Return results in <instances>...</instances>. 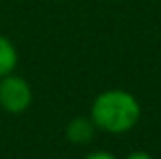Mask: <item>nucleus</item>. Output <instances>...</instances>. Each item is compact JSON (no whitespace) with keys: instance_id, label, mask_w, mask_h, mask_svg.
<instances>
[{"instance_id":"20e7f679","label":"nucleus","mask_w":161,"mask_h":159,"mask_svg":"<svg viewBox=\"0 0 161 159\" xmlns=\"http://www.w3.org/2000/svg\"><path fill=\"white\" fill-rule=\"evenodd\" d=\"M19 65V51L6 35H0V78L12 74Z\"/></svg>"},{"instance_id":"39448f33","label":"nucleus","mask_w":161,"mask_h":159,"mask_svg":"<svg viewBox=\"0 0 161 159\" xmlns=\"http://www.w3.org/2000/svg\"><path fill=\"white\" fill-rule=\"evenodd\" d=\"M84 159H118L112 151H104V149H98V151H92L88 153Z\"/></svg>"},{"instance_id":"f257e3e1","label":"nucleus","mask_w":161,"mask_h":159,"mask_svg":"<svg viewBox=\"0 0 161 159\" xmlns=\"http://www.w3.org/2000/svg\"><path fill=\"white\" fill-rule=\"evenodd\" d=\"M141 104L137 96L122 88L104 90L92 100L90 118L98 131L110 135H122L133 131L141 120Z\"/></svg>"},{"instance_id":"7ed1b4c3","label":"nucleus","mask_w":161,"mask_h":159,"mask_svg":"<svg viewBox=\"0 0 161 159\" xmlns=\"http://www.w3.org/2000/svg\"><path fill=\"white\" fill-rule=\"evenodd\" d=\"M96 124L92 123L90 116H75L67 123L65 127V137L71 145H86L94 139Z\"/></svg>"},{"instance_id":"f03ea898","label":"nucleus","mask_w":161,"mask_h":159,"mask_svg":"<svg viewBox=\"0 0 161 159\" xmlns=\"http://www.w3.org/2000/svg\"><path fill=\"white\" fill-rule=\"evenodd\" d=\"M33 102V88L23 76L8 74L0 78V108L8 114H23Z\"/></svg>"},{"instance_id":"423d86ee","label":"nucleus","mask_w":161,"mask_h":159,"mask_svg":"<svg viewBox=\"0 0 161 159\" xmlns=\"http://www.w3.org/2000/svg\"><path fill=\"white\" fill-rule=\"evenodd\" d=\"M125 159H155L151 153H147V151H133V153H129Z\"/></svg>"}]
</instances>
